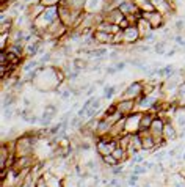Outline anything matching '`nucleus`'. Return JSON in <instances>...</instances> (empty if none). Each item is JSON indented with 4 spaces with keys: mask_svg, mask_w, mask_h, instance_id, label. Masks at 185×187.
I'll use <instances>...</instances> for the list:
<instances>
[{
    "mask_svg": "<svg viewBox=\"0 0 185 187\" xmlns=\"http://www.w3.org/2000/svg\"><path fill=\"white\" fill-rule=\"evenodd\" d=\"M138 95H143V93H141V83L135 82V83H132V85H129V88L124 91V99L135 98V96H138Z\"/></svg>",
    "mask_w": 185,
    "mask_h": 187,
    "instance_id": "f257e3e1",
    "label": "nucleus"
},
{
    "mask_svg": "<svg viewBox=\"0 0 185 187\" xmlns=\"http://www.w3.org/2000/svg\"><path fill=\"white\" fill-rule=\"evenodd\" d=\"M170 187H185V179L180 175H173L170 178Z\"/></svg>",
    "mask_w": 185,
    "mask_h": 187,
    "instance_id": "f03ea898",
    "label": "nucleus"
},
{
    "mask_svg": "<svg viewBox=\"0 0 185 187\" xmlns=\"http://www.w3.org/2000/svg\"><path fill=\"white\" fill-rule=\"evenodd\" d=\"M152 123H154V119H152V116L151 115H143L141 116V119H140V129H149L151 126H152Z\"/></svg>",
    "mask_w": 185,
    "mask_h": 187,
    "instance_id": "7ed1b4c3",
    "label": "nucleus"
},
{
    "mask_svg": "<svg viewBox=\"0 0 185 187\" xmlns=\"http://www.w3.org/2000/svg\"><path fill=\"white\" fill-rule=\"evenodd\" d=\"M163 135L166 137V140H173L176 138V131H174V128H171V124H165Z\"/></svg>",
    "mask_w": 185,
    "mask_h": 187,
    "instance_id": "20e7f679",
    "label": "nucleus"
},
{
    "mask_svg": "<svg viewBox=\"0 0 185 187\" xmlns=\"http://www.w3.org/2000/svg\"><path fill=\"white\" fill-rule=\"evenodd\" d=\"M116 93V86H104V99H112Z\"/></svg>",
    "mask_w": 185,
    "mask_h": 187,
    "instance_id": "39448f33",
    "label": "nucleus"
},
{
    "mask_svg": "<svg viewBox=\"0 0 185 187\" xmlns=\"http://www.w3.org/2000/svg\"><path fill=\"white\" fill-rule=\"evenodd\" d=\"M91 55V58H102L104 55H107V49L102 47V49H94V51L88 52Z\"/></svg>",
    "mask_w": 185,
    "mask_h": 187,
    "instance_id": "423d86ee",
    "label": "nucleus"
},
{
    "mask_svg": "<svg viewBox=\"0 0 185 187\" xmlns=\"http://www.w3.org/2000/svg\"><path fill=\"white\" fill-rule=\"evenodd\" d=\"M112 156H113V157H115V159L118 160V162H119V160H122V159H124L126 153H124V149H121L119 146H116V148H115V151L112 153Z\"/></svg>",
    "mask_w": 185,
    "mask_h": 187,
    "instance_id": "0eeeda50",
    "label": "nucleus"
},
{
    "mask_svg": "<svg viewBox=\"0 0 185 187\" xmlns=\"http://www.w3.org/2000/svg\"><path fill=\"white\" fill-rule=\"evenodd\" d=\"M38 49H39V43H32V44L27 46V52H28L30 57L35 55V53L38 52Z\"/></svg>",
    "mask_w": 185,
    "mask_h": 187,
    "instance_id": "6e6552de",
    "label": "nucleus"
},
{
    "mask_svg": "<svg viewBox=\"0 0 185 187\" xmlns=\"http://www.w3.org/2000/svg\"><path fill=\"white\" fill-rule=\"evenodd\" d=\"M132 173H135V175H143V173H146V167H144V165H140V163H138V165H135V168H133V171Z\"/></svg>",
    "mask_w": 185,
    "mask_h": 187,
    "instance_id": "1a4fd4ad",
    "label": "nucleus"
},
{
    "mask_svg": "<svg viewBox=\"0 0 185 187\" xmlns=\"http://www.w3.org/2000/svg\"><path fill=\"white\" fill-rule=\"evenodd\" d=\"M35 66H36V61H33V60H30V61L27 63L25 66H24V69H22V71H24V72H28L30 69H32V68H35Z\"/></svg>",
    "mask_w": 185,
    "mask_h": 187,
    "instance_id": "9d476101",
    "label": "nucleus"
},
{
    "mask_svg": "<svg viewBox=\"0 0 185 187\" xmlns=\"http://www.w3.org/2000/svg\"><path fill=\"white\" fill-rule=\"evenodd\" d=\"M155 52H159V53H163L165 52V43H157L155 44Z\"/></svg>",
    "mask_w": 185,
    "mask_h": 187,
    "instance_id": "9b49d317",
    "label": "nucleus"
},
{
    "mask_svg": "<svg viewBox=\"0 0 185 187\" xmlns=\"http://www.w3.org/2000/svg\"><path fill=\"white\" fill-rule=\"evenodd\" d=\"M35 187H49V182H47L44 178H41V179H38V182H36Z\"/></svg>",
    "mask_w": 185,
    "mask_h": 187,
    "instance_id": "f8f14e48",
    "label": "nucleus"
},
{
    "mask_svg": "<svg viewBox=\"0 0 185 187\" xmlns=\"http://www.w3.org/2000/svg\"><path fill=\"white\" fill-rule=\"evenodd\" d=\"M107 74H116L118 72V69H116V66H110V68H107Z\"/></svg>",
    "mask_w": 185,
    "mask_h": 187,
    "instance_id": "ddd939ff",
    "label": "nucleus"
},
{
    "mask_svg": "<svg viewBox=\"0 0 185 187\" xmlns=\"http://www.w3.org/2000/svg\"><path fill=\"white\" fill-rule=\"evenodd\" d=\"M116 69H118V71H122V69L124 68H126V61H119V63H116Z\"/></svg>",
    "mask_w": 185,
    "mask_h": 187,
    "instance_id": "4468645a",
    "label": "nucleus"
},
{
    "mask_svg": "<svg viewBox=\"0 0 185 187\" xmlns=\"http://www.w3.org/2000/svg\"><path fill=\"white\" fill-rule=\"evenodd\" d=\"M69 96H71V91H69V90H66V91L61 93V99H68Z\"/></svg>",
    "mask_w": 185,
    "mask_h": 187,
    "instance_id": "2eb2a0df",
    "label": "nucleus"
},
{
    "mask_svg": "<svg viewBox=\"0 0 185 187\" xmlns=\"http://www.w3.org/2000/svg\"><path fill=\"white\" fill-rule=\"evenodd\" d=\"M80 148L86 151V149H91V145H89V143H82V146H80Z\"/></svg>",
    "mask_w": 185,
    "mask_h": 187,
    "instance_id": "dca6fc26",
    "label": "nucleus"
},
{
    "mask_svg": "<svg viewBox=\"0 0 185 187\" xmlns=\"http://www.w3.org/2000/svg\"><path fill=\"white\" fill-rule=\"evenodd\" d=\"M176 27H177V28H182V27H184V21H177L176 22Z\"/></svg>",
    "mask_w": 185,
    "mask_h": 187,
    "instance_id": "f3484780",
    "label": "nucleus"
},
{
    "mask_svg": "<svg viewBox=\"0 0 185 187\" xmlns=\"http://www.w3.org/2000/svg\"><path fill=\"white\" fill-rule=\"evenodd\" d=\"M143 187H152V186H151V184H144Z\"/></svg>",
    "mask_w": 185,
    "mask_h": 187,
    "instance_id": "a211bd4d",
    "label": "nucleus"
}]
</instances>
